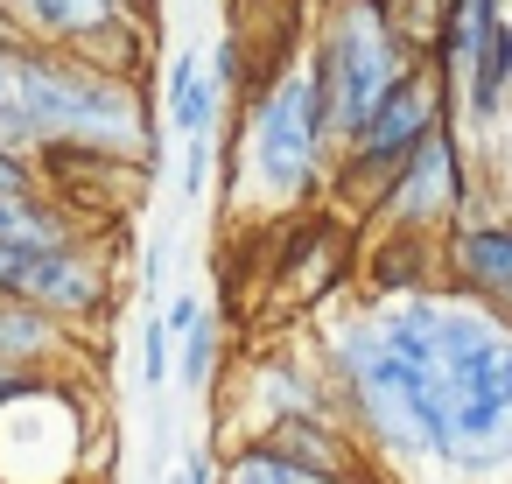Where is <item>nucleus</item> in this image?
<instances>
[{
  "label": "nucleus",
  "instance_id": "1",
  "mask_svg": "<svg viewBox=\"0 0 512 484\" xmlns=\"http://www.w3.org/2000/svg\"><path fill=\"white\" fill-rule=\"evenodd\" d=\"M316 358L337 421L386 463V477H512V323L491 309L449 288L400 302L351 295L323 309Z\"/></svg>",
  "mask_w": 512,
  "mask_h": 484
},
{
  "label": "nucleus",
  "instance_id": "2",
  "mask_svg": "<svg viewBox=\"0 0 512 484\" xmlns=\"http://www.w3.org/2000/svg\"><path fill=\"white\" fill-rule=\"evenodd\" d=\"M330 127H323V99H316V71H309V43H288L274 64H260L246 78V120H239V176H253L260 204L281 211H309L330 190Z\"/></svg>",
  "mask_w": 512,
  "mask_h": 484
},
{
  "label": "nucleus",
  "instance_id": "3",
  "mask_svg": "<svg viewBox=\"0 0 512 484\" xmlns=\"http://www.w3.org/2000/svg\"><path fill=\"white\" fill-rule=\"evenodd\" d=\"M414 64H428V50L393 22L386 0H330L309 22V71H316L330 148L358 141L365 120L407 85Z\"/></svg>",
  "mask_w": 512,
  "mask_h": 484
},
{
  "label": "nucleus",
  "instance_id": "4",
  "mask_svg": "<svg viewBox=\"0 0 512 484\" xmlns=\"http://www.w3.org/2000/svg\"><path fill=\"white\" fill-rule=\"evenodd\" d=\"M449 120H456V99H449L442 71H435V64H414L407 85L365 120V134L337 148V162H330V204L372 218V204L386 197V183H393V176L421 155V141L442 134Z\"/></svg>",
  "mask_w": 512,
  "mask_h": 484
},
{
  "label": "nucleus",
  "instance_id": "5",
  "mask_svg": "<svg viewBox=\"0 0 512 484\" xmlns=\"http://www.w3.org/2000/svg\"><path fill=\"white\" fill-rule=\"evenodd\" d=\"M477 211V169H470V148L456 127L428 134L421 155L386 183V197L372 204V225L393 232V239H449L463 218Z\"/></svg>",
  "mask_w": 512,
  "mask_h": 484
},
{
  "label": "nucleus",
  "instance_id": "6",
  "mask_svg": "<svg viewBox=\"0 0 512 484\" xmlns=\"http://www.w3.org/2000/svg\"><path fill=\"white\" fill-rule=\"evenodd\" d=\"M8 15L29 43L99 64V71H120V78H141L155 57V36H162V29L120 15L113 0H8Z\"/></svg>",
  "mask_w": 512,
  "mask_h": 484
},
{
  "label": "nucleus",
  "instance_id": "7",
  "mask_svg": "<svg viewBox=\"0 0 512 484\" xmlns=\"http://www.w3.org/2000/svg\"><path fill=\"white\" fill-rule=\"evenodd\" d=\"M295 414H337L330 400V379H323V358H316V337H281V344H260L239 379H232V435H253L267 421H295ZM225 435V442H232ZM218 442V449H225Z\"/></svg>",
  "mask_w": 512,
  "mask_h": 484
},
{
  "label": "nucleus",
  "instance_id": "8",
  "mask_svg": "<svg viewBox=\"0 0 512 484\" xmlns=\"http://www.w3.org/2000/svg\"><path fill=\"white\" fill-rule=\"evenodd\" d=\"M15 302H29V309L71 323V330H92V323H106V309H113V253H106L92 232L71 239V246H57V253H36V260H22Z\"/></svg>",
  "mask_w": 512,
  "mask_h": 484
},
{
  "label": "nucleus",
  "instance_id": "9",
  "mask_svg": "<svg viewBox=\"0 0 512 484\" xmlns=\"http://www.w3.org/2000/svg\"><path fill=\"white\" fill-rule=\"evenodd\" d=\"M442 288L512 323V218L477 211L442 239Z\"/></svg>",
  "mask_w": 512,
  "mask_h": 484
},
{
  "label": "nucleus",
  "instance_id": "10",
  "mask_svg": "<svg viewBox=\"0 0 512 484\" xmlns=\"http://www.w3.org/2000/svg\"><path fill=\"white\" fill-rule=\"evenodd\" d=\"M218 106H225V85L211 78V64L197 50H176L169 57V78H162V113L183 141H211L218 134Z\"/></svg>",
  "mask_w": 512,
  "mask_h": 484
},
{
  "label": "nucleus",
  "instance_id": "11",
  "mask_svg": "<svg viewBox=\"0 0 512 484\" xmlns=\"http://www.w3.org/2000/svg\"><path fill=\"white\" fill-rule=\"evenodd\" d=\"M71 323L29 309V302H0V365L8 372H57L71 358Z\"/></svg>",
  "mask_w": 512,
  "mask_h": 484
},
{
  "label": "nucleus",
  "instance_id": "12",
  "mask_svg": "<svg viewBox=\"0 0 512 484\" xmlns=\"http://www.w3.org/2000/svg\"><path fill=\"white\" fill-rule=\"evenodd\" d=\"M218 456V484H323V477H309L302 463H288L281 449H267L260 435H232L225 449H211Z\"/></svg>",
  "mask_w": 512,
  "mask_h": 484
},
{
  "label": "nucleus",
  "instance_id": "13",
  "mask_svg": "<svg viewBox=\"0 0 512 484\" xmlns=\"http://www.w3.org/2000/svg\"><path fill=\"white\" fill-rule=\"evenodd\" d=\"M218 358H225V330H218V316L204 309V316H197V323L176 337V386H183L190 400H211Z\"/></svg>",
  "mask_w": 512,
  "mask_h": 484
},
{
  "label": "nucleus",
  "instance_id": "14",
  "mask_svg": "<svg viewBox=\"0 0 512 484\" xmlns=\"http://www.w3.org/2000/svg\"><path fill=\"white\" fill-rule=\"evenodd\" d=\"M169 379H176V330H169L162 309H155V316L141 323V386H148V400H155Z\"/></svg>",
  "mask_w": 512,
  "mask_h": 484
},
{
  "label": "nucleus",
  "instance_id": "15",
  "mask_svg": "<svg viewBox=\"0 0 512 484\" xmlns=\"http://www.w3.org/2000/svg\"><path fill=\"white\" fill-rule=\"evenodd\" d=\"M0 190H8V197H29V190H50V176H43V162H36L29 148L0 141Z\"/></svg>",
  "mask_w": 512,
  "mask_h": 484
},
{
  "label": "nucleus",
  "instance_id": "16",
  "mask_svg": "<svg viewBox=\"0 0 512 484\" xmlns=\"http://www.w3.org/2000/svg\"><path fill=\"white\" fill-rule=\"evenodd\" d=\"M204 183H211V141H183V162H176V190H183V204H197Z\"/></svg>",
  "mask_w": 512,
  "mask_h": 484
},
{
  "label": "nucleus",
  "instance_id": "17",
  "mask_svg": "<svg viewBox=\"0 0 512 484\" xmlns=\"http://www.w3.org/2000/svg\"><path fill=\"white\" fill-rule=\"evenodd\" d=\"M176 477H183V484H218V456H211V442H204V449L190 442V449L176 456Z\"/></svg>",
  "mask_w": 512,
  "mask_h": 484
},
{
  "label": "nucleus",
  "instance_id": "18",
  "mask_svg": "<svg viewBox=\"0 0 512 484\" xmlns=\"http://www.w3.org/2000/svg\"><path fill=\"white\" fill-rule=\"evenodd\" d=\"M197 316H204V295H197V288H176V295H169V309H162V323H169L176 337H183Z\"/></svg>",
  "mask_w": 512,
  "mask_h": 484
},
{
  "label": "nucleus",
  "instance_id": "19",
  "mask_svg": "<svg viewBox=\"0 0 512 484\" xmlns=\"http://www.w3.org/2000/svg\"><path fill=\"white\" fill-rule=\"evenodd\" d=\"M15 281H22V253L0 246V302H15Z\"/></svg>",
  "mask_w": 512,
  "mask_h": 484
},
{
  "label": "nucleus",
  "instance_id": "20",
  "mask_svg": "<svg viewBox=\"0 0 512 484\" xmlns=\"http://www.w3.org/2000/svg\"><path fill=\"white\" fill-rule=\"evenodd\" d=\"M113 8L134 15V22H148V29H162V8H155V0H113Z\"/></svg>",
  "mask_w": 512,
  "mask_h": 484
},
{
  "label": "nucleus",
  "instance_id": "21",
  "mask_svg": "<svg viewBox=\"0 0 512 484\" xmlns=\"http://www.w3.org/2000/svg\"><path fill=\"white\" fill-rule=\"evenodd\" d=\"M15 36H22V29H15V15H8V0H0V43H15ZM22 43H29V36H22Z\"/></svg>",
  "mask_w": 512,
  "mask_h": 484
},
{
  "label": "nucleus",
  "instance_id": "22",
  "mask_svg": "<svg viewBox=\"0 0 512 484\" xmlns=\"http://www.w3.org/2000/svg\"><path fill=\"white\" fill-rule=\"evenodd\" d=\"M22 379H29V372H8V365H0V400H8V393H15Z\"/></svg>",
  "mask_w": 512,
  "mask_h": 484
},
{
  "label": "nucleus",
  "instance_id": "23",
  "mask_svg": "<svg viewBox=\"0 0 512 484\" xmlns=\"http://www.w3.org/2000/svg\"><path fill=\"white\" fill-rule=\"evenodd\" d=\"M239 8H246V0H239Z\"/></svg>",
  "mask_w": 512,
  "mask_h": 484
}]
</instances>
